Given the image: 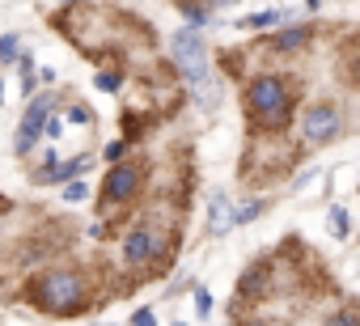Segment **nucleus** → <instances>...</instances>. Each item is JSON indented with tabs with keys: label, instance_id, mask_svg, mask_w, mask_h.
I'll return each mask as SVG.
<instances>
[{
	"label": "nucleus",
	"instance_id": "23",
	"mask_svg": "<svg viewBox=\"0 0 360 326\" xmlns=\"http://www.w3.org/2000/svg\"><path fill=\"white\" fill-rule=\"evenodd\" d=\"M131 326H157V318H153V309H140V313L131 318Z\"/></svg>",
	"mask_w": 360,
	"mask_h": 326
},
{
	"label": "nucleus",
	"instance_id": "14",
	"mask_svg": "<svg viewBox=\"0 0 360 326\" xmlns=\"http://www.w3.org/2000/svg\"><path fill=\"white\" fill-rule=\"evenodd\" d=\"M326 212H330V233H335V237H347V229H352V221H347V208L330 204Z\"/></svg>",
	"mask_w": 360,
	"mask_h": 326
},
{
	"label": "nucleus",
	"instance_id": "1",
	"mask_svg": "<svg viewBox=\"0 0 360 326\" xmlns=\"http://www.w3.org/2000/svg\"><path fill=\"white\" fill-rule=\"evenodd\" d=\"M242 110L250 119L255 131L263 136H276L292 123V110H297V89L280 77V72H255L242 89Z\"/></svg>",
	"mask_w": 360,
	"mask_h": 326
},
{
	"label": "nucleus",
	"instance_id": "22",
	"mask_svg": "<svg viewBox=\"0 0 360 326\" xmlns=\"http://www.w3.org/2000/svg\"><path fill=\"white\" fill-rule=\"evenodd\" d=\"M68 119H72V123H81V127H85V123H94L89 106H72V110H68Z\"/></svg>",
	"mask_w": 360,
	"mask_h": 326
},
{
	"label": "nucleus",
	"instance_id": "24",
	"mask_svg": "<svg viewBox=\"0 0 360 326\" xmlns=\"http://www.w3.org/2000/svg\"><path fill=\"white\" fill-rule=\"evenodd\" d=\"M200 5H204V9H233L238 0H200Z\"/></svg>",
	"mask_w": 360,
	"mask_h": 326
},
{
	"label": "nucleus",
	"instance_id": "26",
	"mask_svg": "<svg viewBox=\"0 0 360 326\" xmlns=\"http://www.w3.org/2000/svg\"><path fill=\"white\" fill-rule=\"evenodd\" d=\"M322 5H326V0H305V9H309V13H318Z\"/></svg>",
	"mask_w": 360,
	"mask_h": 326
},
{
	"label": "nucleus",
	"instance_id": "3",
	"mask_svg": "<svg viewBox=\"0 0 360 326\" xmlns=\"http://www.w3.org/2000/svg\"><path fill=\"white\" fill-rule=\"evenodd\" d=\"M169 56H174V64H178V72H183L204 98H208V85H212V68H208V47H204V39H200V30H178L174 39H169Z\"/></svg>",
	"mask_w": 360,
	"mask_h": 326
},
{
	"label": "nucleus",
	"instance_id": "17",
	"mask_svg": "<svg viewBox=\"0 0 360 326\" xmlns=\"http://www.w3.org/2000/svg\"><path fill=\"white\" fill-rule=\"evenodd\" d=\"M267 212V200H250L246 208H238V225H250L255 216H263Z\"/></svg>",
	"mask_w": 360,
	"mask_h": 326
},
{
	"label": "nucleus",
	"instance_id": "27",
	"mask_svg": "<svg viewBox=\"0 0 360 326\" xmlns=\"http://www.w3.org/2000/svg\"><path fill=\"white\" fill-rule=\"evenodd\" d=\"M60 5H85V0H60Z\"/></svg>",
	"mask_w": 360,
	"mask_h": 326
},
{
	"label": "nucleus",
	"instance_id": "5",
	"mask_svg": "<svg viewBox=\"0 0 360 326\" xmlns=\"http://www.w3.org/2000/svg\"><path fill=\"white\" fill-rule=\"evenodd\" d=\"M51 110H56V93H51V89L34 93V98L26 102L22 123H18V136H13V152H18V157L34 152V144L47 136V119H51Z\"/></svg>",
	"mask_w": 360,
	"mask_h": 326
},
{
	"label": "nucleus",
	"instance_id": "18",
	"mask_svg": "<svg viewBox=\"0 0 360 326\" xmlns=\"http://www.w3.org/2000/svg\"><path fill=\"white\" fill-rule=\"evenodd\" d=\"M326 326H360V309H339L326 318Z\"/></svg>",
	"mask_w": 360,
	"mask_h": 326
},
{
	"label": "nucleus",
	"instance_id": "10",
	"mask_svg": "<svg viewBox=\"0 0 360 326\" xmlns=\"http://www.w3.org/2000/svg\"><path fill=\"white\" fill-rule=\"evenodd\" d=\"M229 229H238V212H233V204H229V195H212V204H208V233H229Z\"/></svg>",
	"mask_w": 360,
	"mask_h": 326
},
{
	"label": "nucleus",
	"instance_id": "13",
	"mask_svg": "<svg viewBox=\"0 0 360 326\" xmlns=\"http://www.w3.org/2000/svg\"><path fill=\"white\" fill-rule=\"evenodd\" d=\"M183 18H187V26H191V30H200V26H208V22H212V9H204L200 0H187V5H183Z\"/></svg>",
	"mask_w": 360,
	"mask_h": 326
},
{
	"label": "nucleus",
	"instance_id": "7",
	"mask_svg": "<svg viewBox=\"0 0 360 326\" xmlns=\"http://www.w3.org/2000/svg\"><path fill=\"white\" fill-rule=\"evenodd\" d=\"M161 250H165V233H161L157 225H136V229H127V233H123V246H119V254H123L127 267H148V263H157Z\"/></svg>",
	"mask_w": 360,
	"mask_h": 326
},
{
	"label": "nucleus",
	"instance_id": "15",
	"mask_svg": "<svg viewBox=\"0 0 360 326\" xmlns=\"http://www.w3.org/2000/svg\"><path fill=\"white\" fill-rule=\"evenodd\" d=\"M18 56H22V39L5 34V39H0V64H18Z\"/></svg>",
	"mask_w": 360,
	"mask_h": 326
},
{
	"label": "nucleus",
	"instance_id": "20",
	"mask_svg": "<svg viewBox=\"0 0 360 326\" xmlns=\"http://www.w3.org/2000/svg\"><path fill=\"white\" fill-rule=\"evenodd\" d=\"M98 89H106V93H119V89H123V77L106 68V72H98Z\"/></svg>",
	"mask_w": 360,
	"mask_h": 326
},
{
	"label": "nucleus",
	"instance_id": "8",
	"mask_svg": "<svg viewBox=\"0 0 360 326\" xmlns=\"http://www.w3.org/2000/svg\"><path fill=\"white\" fill-rule=\"evenodd\" d=\"M89 166H94V152H81V157H72V161H47V166L34 174V183L39 187H56V183H72V178H85L89 174Z\"/></svg>",
	"mask_w": 360,
	"mask_h": 326
},
{
	"label": "nucleus",
	"instance_id": "12",
	"mask_svg": "<svg viewBox=\"0 0 360 326\" xmlns=\"http://www.w3.org/2000/svg\"><path fill=\"white\" fill-rule=\"evenodd\" d=\"M18 68H22V93H26V98H34V85H39L34 56H30V51H22V56H18Z\"/></svg>",
	"mask_w": 360,
	"mask_h": 326
},
{
	"label": "nucleus",
	"instance_id": "28",
	"mask_svg": "<svg viewBox=\"0 0 360 326\" xmlns=\"http://www.w3.org/2000/svg\"><path fill=\"white\" fill-rule=\"evenodd\" d=\"M246 326H263V322H246Z\"/></svg>",
	"mask_w": 360,
	"mask_h": 326
},
{
	"label": "nucleus",
	"instance_id": "6",
	"mask_svg": "<svg viewBox=\"0 0 360 326\" xmlns=\"http://www.w3.org/2000/svg\"><path fill=\"white\" fill-rule=\"evenodd\" d=\"M343 136V110L335 102H314L301 110V140L309 148H322V144H335Z\"/></svg>",
	"mask_w": 360,
	"mask_h": 326
},
{
	"label": "nucleus",
	"instance_id": "25",
	"mask_svg": "<svg viewBox=\"0 0 360 326\" xmlns=\"http://www.w3.org/2000/svg\"><path fill=\"white\" fill-rule=\"evenodd\" d=\"M39 81L43 85H56V68H39Z\"/></svg>",
	"mask_w": 360,
	"mask_h": 326
},
{
	"label": "nucleus",
	"instance_id": "2",
	"mask_svg": "<svg viewBox=\"0 0 360 326\" xmlns=\"http://www.w3.org/2000/svg\"><path fill=\"white\" fill-rule=\"evenodd\" d=\"M26 301L39 309V313H51V318H77L89 309V280L85 271L77 267H51L43 275H34L26 284Z\"/></svg>",
	"mask_w": 360,
	"mask_h": 326
},
{
	"label": "nucleus",
	"instance_id": "4",
	"mask_svg": "<svg viewBox=\"0 0 360 326\" xmlns=\"http://www.w3.org/2000/svg\"><path fill=\"white\" fill-rule=\"evenodd\" d=\"M144 161H115V166L106 170V178H102V200H98V208H102V216H110L115 208H127L136 195H140V187H144Z\"/></svg>",
	"mask_w": 360,
	"mask_h": 326
},
{
	"label": "nucleus",
	"instance_id": "11",
	"mask_svg": "<svg viewBox=\"0 0 360 326\" xmlns=\"http://www.w3.org/2000/svg\"><path fill=\"white\" fill-rule=\"evenodd\" d=\"M288 18H292V9H263V13H246V18H242V30H271V26L288 22Z\"/></svg>",
	"mask_w": 360,
	"mask_h": 326
},
{
	"label": "nucleus",
	"instance_id": "16",
	"mask_svg": "<svg viewBox=\"0 0 360 326\" xmlns=\"http://www.w3.org/2000/svg\"><path fill=\"white\" fill-rule=\"evenodd\" d=\"M81 200H89V183H85V178L64 183V204H81Z\"/></svg>",
	"mask_w": 360,
	"mask_h": 326
},
{
	"label": "nucleus",
	"instance_id": "21",
	"mask_svg": "<svg viewBox=\"0 0 360 326\" xmlns=\"http://www.w3.org/2000/svg\"><path fill=\"white\" fill-rule=\"evenodd\" d=\"M195 309H200V318L212 313V296H208V288H195Z\"/></svg>",
	"mask_w": 360,
	"mask_h": 326
},
{
	"label": "nucleus",
	"instance_id": "19",
	"mask_svg": "<svg viewBox=\"0 0 360 326\" xmlns=\"http://www.w3.org/2000/svg\"><path fill=\"white\" fill-rule=\"evenodd\" d=\"M127 148H131V140H127V136H123V140H110V144H106V161H110V166H115V161H123V157H127Z\"/></svg>",
	"mask_w": 360,
	"mask_h": 326
},
{
	"label": "nucleus",
	"instance_id": "9",
	"mask_svg": "<svg viewBox=\"0 0 360 326\" xmlns=\"http://www.w3.org/2000/svg\"><path fill=\"white\" fill-rule=\"evenodd\" d=\"M309 39H314V26L297 22V26H280V30L267 39V47H271V51H301V47H309Z\"/></svg>",
	"mask_w": 360,
	"mask_h": 326
},
{
	"label": "nucleus",
	"instance_id": "29",
	"mask_svg": "<svg viewBox=\"0 0 360 326\" xmlns=\"http://www.w3.org/2000/svg\"><path fill=\"white\" fill-rule=\"evenodd\" d=\"M0 93H5V89H0Z\"/></svg>",
	"mask_w": 360,
	"mask_h": 326
}]
</instances>
